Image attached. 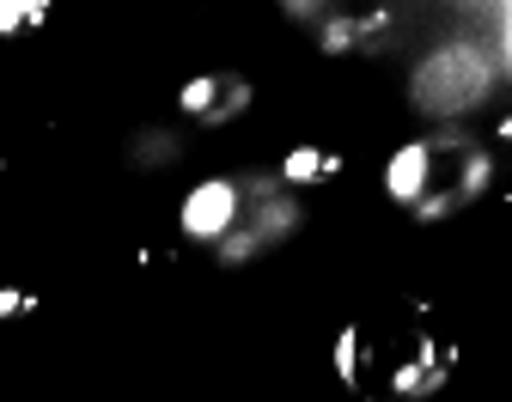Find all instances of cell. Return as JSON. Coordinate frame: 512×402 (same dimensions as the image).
Masks as SVG:
<instances>
[{
	"mask_svg": "<svg viewBox=\"0 0 512 402\" xmlns=\"http://www.w3.org/2000/svg\"><path fill=\"white\" fill-rule=\"evenodd\" d=\"M397 37V13L391 7H366V13H330L317 25L324 55H384Z\"/></svg>",
	"mask_w": 512,
	"mask_h": 402,
	"instance_id": "4",
	"label": "cell"
},
{
	"mask_svg": "<svg viewBox=\"0 0 512 402\" xmlns=\"http://www.w3.org/2000/svg\"><path fill=\"white\" fill-rule=\"evenodd\" d=\"M330 177H342V153H330V147H299V153H287V165H281V183H287V189L330 183Z\"/></svg>",
	"mask_w": 512,
	"mask_h": 402,
	"instance_id": "6",
	"label": "cell"
},
{
	"mask_svg": "<svg viewBox=\"0 0 512 402\" xmlns=\"http://www.w3.org/2000/svg\"><path fill=\"white\" fill-rule=\"evenodd\" d=\"M37 19H43V0H7V7H0V25H7V31H25Z\"/></svg>",
	"mask_w": 512,
	"mask_h": 402,
	"instance_id": "7",
	"label": "cell"
},
{
	"mask_svg": "<svg viewBox=\"0 0 512 402\" xmlns=\"http://www.w3.org/2000/svg\"><path fill=\"white\" fill-rule=\"evenodd\" d=\"M177 104H183V116H196V122H232L250 104V86L238 74H202V80L183 86Z\"/></svg>",
	"mask_w": 512,
	"mask_h": 402,
	"instance_id": "5",
	"label": "cell"
},
{
	"mask_svg": "<svg viewBox=\"0 0 512 402\" xmlns=\"http://www.w3.org/2000/svg\"><path fill=\"white\" fill-rule=\"evenodd\" d=\"M372 354L391 360L384 378H372L378 390H391V396H433L445 378H452V366H458V348L445 342V335H427V329H403V335H391V348H372Z\"/></svg>",
	"mask_w": 512,
	"mask_h": 402,
	"instance_id": "3",
	"label": "cell"
},
{
	"mask_svg": "<svg viewBox=\"0 0 512 402\" xmlns=\"http://www.w3.org/2000/svg\"><path fill=\"white\" fill-rule=\"evenodd\" d=\"M488 177H494V159L482 153V141L464 134V128L421 134V141H409L391 159V171H384L397 208H409L415 220H445V214L470 208V201L488 189Z\"/></svg>",
	"mask_w": 512,
	"mask_h": 402,
	"instance_id": "2",
	"label": "cell"
},
{
	"mask_svg": "<svg viewBox=\"0 0 512 402\" xmlns=\"http://www.w3.org/2000/svg\"><path fill=\"white\" fill-rule=\"evenodd\" d=\"M0 311H7V317H13V311H31V293H13V287H7V293H0Z\"/></svg>",
	"mask_w": 512,
	"mask_h": 402,
	"instance_id": "8",
	"label": "cell"
},
{
	"mask_svg": "<svg viewBox=\"0 0 512 402\" xmlns=\"http://www.w3.org/2000/svg\"><path fill=\"white\" fill-rule=\"evenodd\" d=\"M299 226V201L287 195L281 177H214L189 189L183 201V232L196 244H214L220 262H244L269 250Z\"/></svg>",
	"mask_w": 512,
	"mask_h": 402,
	"instance_id": "1",
	"label": "cell"
}]
</instances>
